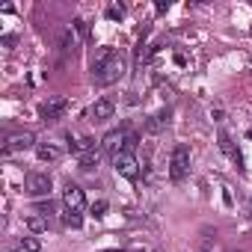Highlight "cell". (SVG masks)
I'll list each match as a JSON object with an SVG mask.
<instances>
[{
	"mask_svg": "<svg viewBox=\"0 0 252 252\" xmlns=\"http://www.w3.org/2000/svg\"><path fill=\"white\" fill-rule=\"evenodd\" d=\"M18 246H21L24 252H42V240H39V237H21Z\"/></svg>",
	"mask_w": 252,
	"mask_h": 252,
	"instance_id": "d6986e66",
	"label": "cell"
},
{
	"mask_svg": "<svg viewBox=\"0 0 252 252\" xmlns=\"http://www.w3.org/2000/svg\"><path fill=\"white\" fill-rule=\"evenodd\" d=\"M217 143H220V149H222V152H225V155H228V158H231L234 163H237V169H243V158H240V152L234 149V143H231V137H228L225 131H220Z\"/></svg>",
	"mask_w": 252,
	"mask_h": 252,
	"instance_id": "7c38bea8",
	"label": "cell"
},
{
	"mask_svg": "<svg viewBox=\"0 0 252 252\" xmlns=\"http://www.w3.org/2000/svg\"><path fill=\"white\" fill-rule=\"evenodd\" d=\"M113 166H116V172L122 178H128V181H137L140 172H143V166H140V160L134 155H119V158H113Z\"/></svg>",
	"mask_w": 252,
	"mask_h": 252,
	"instance_id": "5b68a950",
	"label": "cell"
},
{
	"mask_svg": "<svg viewBox=\"0 0 252 252\" xmlns=\"http://www.w3.org/2000/svg\"><path fill=\"white\" fill-rule=\"evenodd\" d=\"M63 222L68 228H80L83 225V217H80V211H63Z\"/></svg>",
	"mask_w": 252,
	"mask_h": 252,
	"instance_id": "ac0fdd59",
	"label": "cell"
},
{
	"mask_svg": "<svg viewBox=\"0 0 252 252\" xmlns=\"http://www.w3.org/2000/svg\"><path fill=\"white\" fill-rule=\"evenodd\" d=\"M98 160H101V152L95 149V152H86V155H80V158H77V166H80L83 172H92V169L98 166Z\"/></svg>",
	"mask_w": 252,
	"mask_h": 252,
	"instance_id": "5bb4252c",
	"label": "cell"
},
{
	"mask_svg": "<svg viewBox=\"0 0 252 252\" xmlns=\"http://www.w3.org/2000/svg\"><path fill=\"white\" fill-rule=\"evenodd\" d=\"M137 146H140V134H137V131H125V146H122V155H131Z\"/></svg>",
	"mask_w": 252,
	"mask_h": 252,
	"instance_id": "2e32d148",
	"label": "cell"
},
{
	"mask_svg": "<svg viewBox=\"0 0 252 252\" xmlns=\"http://www.w3.org/2000/svg\"><path fill=\"white\" fill-rule=\"evenodd\" d=\"M122 146H125V131H110V134H104V140H101V149L110 152L113 158L122 155Z\"/></svg>",
	"mask_w": 252,
	"mask_h": 252,
	"instance_id": "9c48e42d",
	"label": "cell"
},
{
	"mask_svg": "<svg viewBox=\"0 0 252 252\" xmlns=\"http://www.w3.org/2000/svg\"><path fill=\"white\" fill-rule=\"evenodd\" d=\"M125 71H128V63H125V57L116 54V51H110V48H104V51L95 57V63H92V77H95L98 86L116 83Z\"/></svg>",
	"mask_w": 252,
	"mask_h": 252,
	"instance_id": "6da1fadb",
	"label": "cell"
},
{
	"mask_svg": "<svg viewBox=\"0 0 252 252\" xmlns=\"http://www.w3.org/2000/svg\"><path fill=\"white\" fill-rule=\"evenodd\" d=\"M51 175L48 172H27V181H24V190L33 196V199H42V196H51Z\"/></svg>",
	"mask_w": 252,
	"mask_h": 252,
	"instance_id": "277c9868",
	"label": "cell"
},
{
	"mask_svg": "<svg viewBox=\"0 0 252 252\" xmlns=\"http://www.w3.org/2000/svg\"><path fill=\"white\" fill-rule=\"evenodd\" d=\"M249 140H252V128H249Z\"/></svg>",
	"mask_w": 252,
	"mask_h": 252,
	"instance_id": "4316f807",
	"label": "cell"
},
{
	"mask_svg": "<svg viewBox=\"0 0 252 252\" xmlns=\"http://www.w3.org/2000/svg\"><path fill=\"white\" fill-rule=\"evenodd\" d=\"M36 158H39L42 163H54V160L63 158V149L54 146V143H39V146H36Z\"/></svg>",
	"mask_w": 252,
	"mask_h": 252,
	"instance_id": "8fae6325",
	"label": "cell"
},
{
	"mask_svg": "<svg viewBox=\"0 0 252 252\" xmlns=\"http://www.w3.org/2000/svg\"><path fill=\"white\" fill-rule=\"evenodd\" d=\"M187 172H190V149L181 143V146L172 149V158H169V178H172V181H181Z\"/></svg>",
	"mask_w": 252,
	"mask_h": 252,
	"instance_id": "7a4b0ae2",
	"label": "cell"
},
{
	"mask_svg": "<svg viewBox=\"0 0 252 252\" xmlns=\"http://www.w3.org/2000/svg\"><path fill=\"white\" fill-rule=\"evenodd\" d=\"M36 214H39V217L54 214V202H51V199H48V202H39V205H36Z\"/></svg>",
	"mask_w": 252,
	"mask_h": 252,
	"instance_id": "7402d4cb",
	"label": "cell"
},
{
	"mask_svg": "<svg viewBox=\"0 0 252 252\" xmlns=\"http://www.w3.org/2000/svg\"><path fill=\"white\" fill-rule=\"evenodd\" d=\"M39 143H36V134H30V131H24V134H12L9 140H6V155H15V152H27V149H36Z\"/></svg>",
	"mask_w": 252,
	"mask_h": 252,
	"instance_id": "8992f818",
	"label": "cell"
},
{
	"mask_svg": "<svg viewBox=\"0 0 252 252\" xmlns=\"http://www.w3.org/2000/svg\"><path fill=\"white\" fill-rule=\"evenodd\" d=\"M89 211H92V217H104V214L110 211V202H107V199H98V202H92Z\"/></svg>",
	"mask_w": 252,
	"mask_h": 252,
	"instance_id": "44dd1931",
	"label": "cell"
},
{
	"mask_svg": "<svg viewBox=\"0 0 252 252\" xmlns=\"http://www.w3.org/2000/svg\"><path fill=\"white\" fill-rule=\"evenodd\" d=\"M113 113H116V104H113L110 98L95 101V104H92V110H89L92 122H107V119H113Z\"/></svg>",
	"mask_w": 252,
	"mask_h": 252,
	"instance_id": "ba28073f",
	"label": "cell"
},
{
	"mask_svg": "<svg viewBox=\"0 0 252 252\" xmlns=\"http://www.w3.org/2000/svg\"><path fill=\"white\" fill-rule=\"evenodd\" d=\"M63 205H65V211H83V208H86L83 190H80L77 184H65V190H63Z\"/></svg>",
	"mask_w": 252,
	"mask_h": 252,
	"instance_id": "52a82bcc",
	"label": "cell"
},
{
	"mask_svg": "<svg viewBox=\"0 0 252 252\" xmlns=\"http://www.w3.org/2000/svg\"><path fill=\"white\" fill-rule=\"evenodd\" d=\"M211 119L220 122V119H222V107H211Z\"/></svg>",
	"mask_w": 252,
	"mask_h": 252,
	"instance_id": "484cf974",
	"label": "cell"
},
{
	"mask_svg": "<svg viewBox=\"0 0 252 252\" xmlns=\"http://www.w3.org/2000/svg\"><path fill=\"white\" fill-rule=\"evenodd\" d=\"M155 12H158V15L169 12V0H160V3H155Z\"/></svg>",
	"mask_w": 252,
	"mask_h": 252,
	"instance_id": "d4e9b609",
	"label": "cell"
},
{
	"mask_svg": "<svg viewBox=\"0 0 252 252\" xmlns=\"http://www.w3.org/2000/svg\"><path fill=\"white\" fill-rule=\"evenodd\" d=\"M107 252H119V249H107Z\"/></svg>",
	"mask_w": 252,
	"mask_h": 252,
	"instance_id": "83f0119b",
	"label": "cell"
},
{
	"mask_svg": "<svg viewBox=\"0 0 252 252\" xmlns=\"http://www.w3.org/2000/svg\"><path fill=\"white\" fill-rule=\"evenodd\" d=\"M169 116H172V110H169V107L158 110V113L146 122V131H149V134H160V131L166 128V125H169Z\"/></svg>",
	"mask_w": 252,
	"mask_h": 252,
	"instance_id": "30bf717a",
	"label": "cell"
},
{
	"mask_svg": "<svg viewBox=\"0 0 252 252\" xmlns=\"http://www.w3.org/2000/svg\"><path fill=\"white\" fill-rule=\"evenodd\" d=\"M60 48L68 54V51H74L77 48V36L71 33V30H63V36H60Z\"/></svg>",
	"mask_w": 252,
	"mask_h": 252,
	"instance_id": "e0dca14e",
	"label": "cell"
},
{
	"mask_svg": "<svg viewBox=\"0 0 252 252\" xmlns=\"http://www.w3.org/2000/svg\"><path fill=\"white\" fill-rule=\"evenodd\" d=\"M74 30H77L80 36H86V33H89V27H86V21H83V18H74Z\"/></svg>",
	"mask_w": 252,
	"mask_h": 252,
	"instance_id": "cb8c5ba5",
	"label": "cell"
},
{
	"mask_svg": "<svg viewBox=\"0 0 252 252\" xmlns=\"http://www.w3.org/2000/svg\"><path fill=\"white\" fill-rule=\"evenodd\" d=\"M15 42H18V36H12V33L0 36V45H3V48H15Z\"/></svg>",
	"mask_w": 252,
	"mask_h": 252,
	"instance_id": "603a6c76",
	"label": "cell"
},
{
	"mask_svg": "<svg viewBox=\"0 0 252 252\" xmlns=\"http://www.w3.org/2000/svg\"><path fill=\"white\" fill-rule=\"evenodd\" d=\"M65 110H68V98H48L42 107H39V116H42V122L45 125H54V122H60L63 116H65Z\"/></svg>",
	"mask_w": 252,
	"mask_h": 252,
	"instance_id": "3957f363",
	"label": "cell"
},
{
	"mask_svg": "<svg viewBox=\"0 0 252 252\" xmlns=\"http://www.w3.org/2000/svg\"><path fill=\"white\" fill-rule=\"evenodd\" d=\"M104 15H107L110 21H122V18H125V6H122V3H110V6L104 9Z\"/></svg>",
	"mask_w": 252,
	"mask_h": 252,
	"instance_id": "ffe728a7",
	"label": "cell"
},
{
	"mask_svg": "<svg viewBox=\"0 0 252 252\" xmlns=\"http://www.w3.org/2000/svg\"><path fill=\"white\" fill-rule=\"evenodd\" d=\"M27 228H30L33 234H42V231H48V220L39 217V214H33V217H27Z\"/></svg>",
	"mask_w": 252,
	"mask_h": 252,
	"instance_id": "9a60e30c",
	"label": "cell"
},
{
	"mask_svg": "<svg viewBox=\"0 0 252 252\" xmlns=\"http://www.w3.org/2000/svg\"><path fill=\"white\" fill-rule=\"evenodd\" d=\"M68 149L80 158V155H86V152H95V140H92V137H71V134H68Z\"/></svg>",
	"mask_w": 252,
	"mask_h": 252,
	"instance_id": "4fadbf2b",
	"label": "cell"
}]
</instances>
